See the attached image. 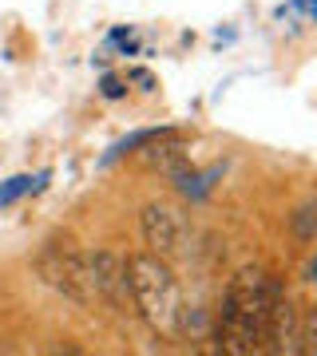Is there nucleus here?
<instances>
[{
    "instance_id": "1",
    "label": "nucleus",
    "mask_w": 317,
    "mask_h": 356,
    "mask_svg": "<svg viewBox=\"0 0 317 356\" xmlns=\"http://www.w3.org/2000/svg\"><path fill=\"white\" fill-rule=\"evenodd\" d=\"M281 297L278 277H270L262 266L238 269L226 285L222 313H218V348L230 356H254L266 348V321L274 301Z\"/></svg>"
},
{
    "instance_id": "2",
    "label": "nucleus",
    "mask_w": 317,
    "mask_h": 356,
    "mask_svg": "<svg viewBox=\"0 0 317 356\" xmlns=\"http://www.w3.org/2000/svg\"><path fill=\"white\" fill-rule=\"evenodd\" d=\"M127 289H131V309L139 313L155 332L175 337L178 317H183V297H178V281L167 266V257L159 254H131L123 261Z\"/></svg>"
},
{
    "instance_id": "3",
    "label": "nucleus",
    "mask_w": 317,
    "mask_h": 356,
    "mask_svg": "<svg viewBox=\"0 0 317 356\" xmlns=\"http://www.w3.org/2000/svg\"><path fill=\"white\" fill-rule=\"evenodd\" d=\"M36 273L44 277V285H52L56 293H63L68 301L95 305V285H91L88 254L63 250V245H48V250L36 257Z\"/></svg>"
},
{
    "instance_id": "4",
    "label": "nucleus",
    "mask_w": 317,
    "mask_h": 356,
    "mask_svg": "<svg viewBox=\"0 0 317 356\" xmlns=\"http://www.w3.org/2000/svg\"><path fill=\"white\" fill-rule=\"evenodd\" d=\"M139 226H143V242H147V250H151V254H159V257L183 254L187 226H183V214H178L175 206H167V202L143 206Z\"/></svg>"
},
{
    "instance_id": "5",
    "label": "nucleus",
    "mask_w": 317,
    "mask_h": 356,
    "mask_svg": "<svg viewBox=\"0 0 317 356\" xmlns=\"http://www.w3.org/2000/svg\"><path fill=\"white\" fill-rule=\"evenodd\" d=\"M88 269H91V285H95V301H107L115 309H131L123 257L111 254V250H95V254H88Z\"/></svg>"
},
{
    "instance_id": "6",
    "label": "nucleus",
    "mask_w": 317,
    "mask_h": 356,
    "mask_svg": "<svg viewBox=\"0 0 317 356\" xmlns=\"http://www.w3.org/2000/svg\"><path fill=\"white\" fill-rule=\"evenodd\" d=\"M297 344H302V309L281 293L266 321V348L278 356H297Z\"/></svg>"
},
{
    "instance_id": "7",
    "label": "nucleus",
    "mask_w": 317,
    "mask_h": 356,
    "mask_svg": "<svg viewBox=\"0 0 317 356\" xmlns=\"http://www.w3.org/2000/svg\"><path fill=\"white\" fill-rule=\"evenodd\" d=\"M147 163L151 166H159L163 175H171V178H187L194 166H190V159H187V147L167 131V143H155L151 147V154H147Z\"/></svg>"
},
{
    "instance_id": "8",
    "label": "nucleus",
    "mask_w": 317,
    "mask_h": 356,
    "mask_svg": "<svg viewBox=\"0 0 317 356\" xmlns=\"http://www.w3.org/2000/svg\"><path fill=\"white\" fill-rule=\"evenodd\" d=\"M293 234H297V242H314V234H317V206L314 202H305L293 214Z\"/></svg>"
},
{
    "instance_id": "9",
    "label": "nucleus",
    "mask_w": 317,
    "mask_h": 356,
    "mask_svg": "<svg viewBox=\"0 0 317 356\" xmlns=\"http://www.w3.org/2000/svg\"><path fill=\"white\" fill-rule=\"evenodd\" d=\"M297 353L305 356L317 353V313H302V344H297Z\"/></svg>"
},
{
    "instance_id": "10",
    "label": "nucleus",
    "mask_w": 317,
    "mask_h": 356,
    "mask_svg": "<svg viewBox=\"0 0 317 356\" xmlns=\"http://www.w3.org/2000/svg\"><path fill=\"white\" fill-rule=\"evenodd\" d=\"M103 95H107V99H119V95H123V83H119L115 76H107L103 79Z\"/></svg>"
}]
</instances>
